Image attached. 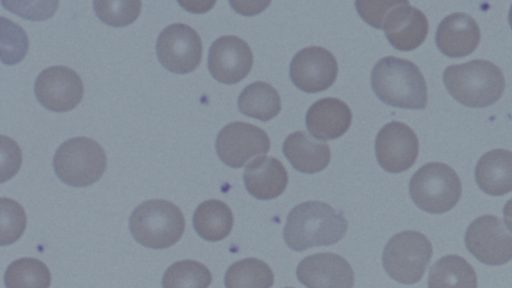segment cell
<instances>
[{"mask_svg":"<svg viewBox=\"0 0 512 288\" xmlns=\"http://www.w3.org/2000/svg\"><path fill=\"white\" fill-rule=\"evenodd\" d=\"M347 227L344 216L329 204L307 201L290 211L283 236L289 248L303 251L337 243L345 236Z\"/></svg>","mask_w":512,"mask_h":288,"instance_id":"obj_1","label":"cell"},{"mask_svg":"<svg viewBox=\"0 0 512 288\" xmlns=\"http://www.w3.org/2000/svg\"><path fill=\"white\" fill-rule=\"evenodd\" d=\"M371 86L387 105L405 109H424L427 105L426 81L409 60L394 56L380 59L371 72Z\"/></svg>","mask_w":512,"mask_h":288,"instance_id":"obj_2","label":"cell"},{"mask_svg":"<svg viewBox=\"0 0 512 288\" xmlns=\"http://www.w3.org/2000/svg\"><path fill=\"white\" fill-rule=\"evenodd\" d=\"M443 82L454 99L472 108L494 104L505 89L501 69L482 59L448 66L443 73Z\"/></svg>","mask_w":512,"mask_h":288,"instance_id":"obj_3","label":"cell"},{"mask_svg":"<svg viewBox=\"0 0 512 288\" xmlns=\"http://www.w3.org/2000/svg\"><path fill=\"white\" fill-rule=\"evenodd\" d=\"M185 229L184 216L175 204L161 199L147 200L130 216V232L141 245L165 249L180 240Z\"/></svg>","mask_w":512,"mask_h":288,"instance_id":"obj_4","label":"cell"},{"mask_svg":"<svg viewBox=\"0 0 512 288\" xmlns=\"http://www.w3.org/2000/svg\"><path fill=\"white\" fill-rule=\"evenodd\" d=\"M409 192L418 208L431 214H442L458 203L462 186L450 166L430 162L414 173L409 183Z\"/></svg>","mask_w":512,"mask_h":288,"instance_id":"obj_5","label":"cell"},{"mask_svg":"<svg viewBox=\"0 0 512 288\" xmlns=\"http://www.w3.org/2000/svg\"><path fill=\"white\" fill-rule=\"evenodd\" d=\"M107 166L103 148L93 139L75 137L56 150L53 167L57 177L67 185L85 187L98 181Z\"/></svg>","mask_w":512,"mask_h":288,"instance_id":"obj_6","label":"cell"},{"mask_svg":"<svg viewBox=\"0 0 512 288\" xmlns=\"http://www.w3.org/2000/svg\"><path fill=\"white\" fill-rule=\"evenodd\" d=\"M433 253L428 238L417 231H403L387 242L382 255L388 275L403 284L421 280Z\"/></svg>","mask_w":512,"mask_h":288,"instance_id":"obj_7","label":"cell"},{"mask_svg":"<svg viewBox=\"0 0 512 288\" xmlns=\"http://www.w3.org/2000/svg\"><path fill=\"white\" fill-rule=\"evenodd\" d=\"M156 54L170 72L186 74L195 70L202 56V41L192 27L183 23L166 26L158 35Z\"/></svg>","mask_w":512,"mask_h":288,"instance_id":"obj_8","label":"cell"},{"mask_svg":"<svg viewBox=\"0 0 512 288\" xmlns=\"http://www.w3.org/2000/svg\"><path fill=\"white\" fill-rule=\"evenodd\" d=\"M465 244L468 251L486 265L499 266L512 259V234L494 215L473 220L466 230Z\"/></svg>","mask_w":512,"mask_h":288,"instance_id":"obj_9","label":"cell"},{"mask_svg":"<svg viewBox=\"0 0 512 288\" xmlns=\"http://www.w3.org/2000/svg\"><path fill=\"white\" fill-rule=\"evenodd\" d=\"M215 148L224 164L240 168L252 157L266 154L270 149V140L267 133L255 125L232 122L218 133Z\"/></svg>","mask_w":512,"mask_h":288,"instance_id":"obj_10","label":"cell"},{"mask_svg":"<svg viewBox=\"0 0 512 288\" xmlns=\"http://www.w3.org/2000/svg\"><path fill=\"white\" fill-rule=\"evenodd\" d=\"M34 92L37 100L45 108L65 112L80 103L84 87L74 70L65 66H52L37 76Z\"/></svg>","mask_w":512,"mask_h":288,"instance_id":"obj_11","label":"cell"},{"mask_svg":"<svg viewBox=\"0 0 512 288\" xmlns=\"http://www.w3.org/2000/svg\"><path fill=\"white\" fill-rule=\"evenodd\" d=\"M419 141L406 124L392 121L384 125L375 139V155L379 165L387 172L400 173L416 161Z\"/></svg>","mask_w":512,"mask_h":288,"instance_id":"obj_12","label":"cell"},{"mask_svg":"<svg viewBox=\"0 0 512 288\" xmlns=\"http://www.w3.org/2000/svg\"><path fill=\"white\" fill-rule=\"evenodd\" d=\"M338 64L333 54L320 46L306 47L297 52L290 63V78L294 85L307 93L329 88L336 80Z\"/></svg>","mask_w":512,"mask_h":288,"instance_id":"obj_13","label":"cell"},{"mask_svg":"<svg viewBox=\"0 0 512 288\" xmlns=\"http://www.w3.org/2000/svg\"><path fill=\"white\" fill-rule=\"evenodd\" d=\"M253 64L249 45L234 35L216 39L208 54V69L212 77L224 84H235L244 79Z\"/></svg>","mask_w":512,"mask_h":288,"instance_id":"obj_14","label":"cell"},{"mask_svg":"<svg viewBox=\"0 0 512 288\" xmlns=\"http://www.w3.org/2000/svg\"><path fill=\"white\" fill-rule=\"evenodd\" d=\"M298 280L308 288H353L354 272L343 257L317 253L305 257L297 266Z\"/></svg>","mask_w":512,"mask_h":288,"instance_id":"obj_15","label":"cell"},{"mask_svg":"<svg viewBox=\"0 0 512 288\" xmlns=\"http://www.w3.org/2000/svg\"><path fill=\"white\" fill-rule=\"evenodd\" d=\"M383 29L390 44L401 51L419 47L428 34V20L425 14L408 1H397L388 11Z\"/></svg>","mask_w":512,"mask_h":288,"instance_id":"obj_16","label":"cell"},{"mask_svg":"<svg viewBox=\"0 0 512 288\" xmlns=\"http://www.w3.org/2000/svg\"><path fill=\"white\" fill-rule=\"evenodd\" d=\"M480 37L477 22L464 12H456L440 22L435 40L444 55L460 58L471 54L477 48Z\"/></svg>","mask_w":512,"mask_h":288,"instance_id":"obj_17","label":"cell"},{"mask_svg":"<svg viewBox=\"0 0 512 288\" xmlns=\"http://www.w3.org/2000/svg\"><path fill=\"white\" fill-rule=\"evenodd\" d=\"M352 113L348 105L337 98H323L311 105L306 113V126L314 138L332 140L350 127Z\"/></svg>","mask_w":512,"mask_h":288,"instance_id":"obj_18","label":"cell"},{"mask_svg":"<svg viewBox=\"0 0 512 288\" xmlns=\"http://www.w3.org/2000/svg\"><path fill=\"white\" fill-rule=\"evenodd\" d=\"M243 179L247 191L259 200H270L280 196L288 183L287 171L283 164L269 156H259L249 163Z\"/></svg>","mask_w":512,"mask_h":288,"instance_id":"obj_19","label":"cell"},{"mask_svg":"<svg viewBox=\"0 0 512 288\" xmlns=\"http://www.w3.org/2000/svg\"><path fill=\"white\" fill-rule=\"evenodd\" d=\"M282 150L293 168L302 173L320 172L330 162L328 144L316 141L304 131H296L288 135Z\"/></svg>","mask_w":512,"mask_h":288,"instance_id":"obj_20","label":"cell"},{"mask_svg":"<svg viewBox=\"0 0 512 288\" xmlns=\"http://www.w3.org/2000/svg\"><path fill=\"white\" fill-rule=\"evenodd\" d=\"M475 180L483 192L492 196L512 191V151L499 148L483 154L475 168Z\"/></svg>","mask_w":512,"mask_h":288,"instance_id":"obj_21","label":"cell"},{"mask_svg":"<svg viewBox=\"0 0 512 288\" xmlns=\"http://www.w3.org/2000/svg\"><path fill=\"white\" fill-rule=\"evenodd\" d=\"M233 214L229 206L216 199L199 204L194 212L193 225L197 234L210 242L226 238L233 227Z\"/></svg>","mask_w":512,"mask_h":288,"instance_id":"obj_22","label":"cell"},{"mask_svg":"<svg viewBox=\"0 0 512 288\" xmlns=\"http://www.w3.org/2000/svg\"><path fill=\"white\" fill-rule=\"evenodd\" d=\"M428 288H477V276L464 258L446 255L431 267Z\"/></svg>","mask_w":512,"mask_h":288,"instance_id":"obj_23","label":"cell"},{"mask_svg":"<svg viewBox=\"0 0 512 288\" xmlns=\"http://www.w3.org/2000/svg\"><path fill=\"white\" fill-rule=\"evenodd\" d=\"M239 111L252 118L268 121L281 110V99L270 84L254 82L246 86L238 97Z\"/></svg>","mask_w":512,"mask_h":288,"instance_id":"obj_24","label":"cell"},{"mask_svg":"<svg viewBox=\"0 0 512 288\" xmlns=\"http://www.w3.org/2000/svg\"><path fill=\"white\" fill-rule=\"evenodd\" d=\"M274 283L271 268L262 260L246 258L233 263L226 271V288H270Z\"/></svg>","mask_w":512,"mask_h":288,"instance_id":"obj_25","label":"cell"},{"mask_svg":"<svg viewBox=\"0 0 512 288\" xmlns=\"http://www.w3.org/2000/svg\"><path fill=\"white\" fill-rule=\"evenodd\" d=\"M4 283L6 288H49L51 274L39 259L20 258L7 267Z\"/></svg>","mask_w":512,"mask_h":288,"instance_id":"obj_26","label":"cell"},{"mask_svg":"<svg viewBox=\"0 0 512 288\" xmlns=\"http://www.w3.org/2000/svg\"><path fill=\"white\" fill-rule=\"evenodd\" d=\"M212 281L209 269L195 260L173 263L162 278L163 288H208Z\"/></svg>","mask_w":512,"mask_h":288,"instance_id":"obj_27","label":"cell"},{"mask_svg":"<svg viewBox=\"0 0 512 288\" xmlns=\"http://www.w3.org/2000/svg\"><path fill=\"white\" fill-rule=\"evenodd\" d=\"M140 1H94L93 7L96 16L105 24L114 27H123L135 21L141 11Z\"/></svg>","mask_w":512,"mask_h":288,"instance_id":"obj_28","label":"cell"},{"mask_svg":"<svg viewBox=\"0 0 512 288\" xmlns=\"http://www.w3.org/2000/svg\"><path fill=\"white\" fill-rule=\"evenodd\" d=\"M28 50L25 31L10 20L1 17V60L6 65L20 62Z\"/></svg>","mask_w":512,"mask_h":288,"instance_id":"obj_29","label":"cell"},{"mask_svg":"<svg viewBox=\"0 0 512 288\" xmlns=\"http://www.w3.org/2000/svg\"><path fill=\"white\" fill-rule=\"evenodd\" d=\"M26 227V215L20 204L9 198L1 199V244L15 242Z\"/></svg>","mask_w":512,"mask_h":288,"instance_id":"obj_30","label":"cell"},{"mask_svg":"<svg viewBox=\"0 0 512 288\" xmlns=\"http://www.w3.org/2000/svg\"><path fill=\"white\" fill-rule=\"evenodd\" d=\"M397 1H356V10L369 25L383 29V22L388 11Z\"/></svg>","mask_w":512,"mask_h":288,"instance_id":"obj_31","label":"cell"},{"mask_svg":"<svg viewBox=\"0 0 512 288\" xmlns=\"http://www.w3.org/2000/svg\"><path fill=\"white\" fill-rule=\"evenodd\" d=\"M504 221L510 232H512V199L508 200L503 208Z\"/></svg>","mask_w":512,"mask_h":288,"instance_id":"obj_32","label":"cell"},{"mask_svg":"<svg viewBox=\"0 0 512 288\" xmlns=\"http://www.w3.org/2000/svg\"><path fill=\"white\" fill-rule=\"evenodd\" d=\"M508 20H509L510 27L512 29V5H511L510 10H509Z\"/></svg>","mask_w":512,"mask_h":288,"instance_id":"obj_33","label":"cell"},{"mask_svg":"<svg viewBox=\"0 0 512 288\" xmlns=\"http://www.w3.org/2000/svg\"><path fill=\"white\" fill-rule=\"evenodd\" d=\"M285 288H292V287H285Z\"/></svg>","mask_w":512,"mask_h":288,"instance_id":"obj_34","label":"cell"}]
</instances>
